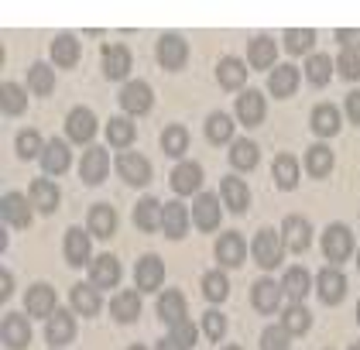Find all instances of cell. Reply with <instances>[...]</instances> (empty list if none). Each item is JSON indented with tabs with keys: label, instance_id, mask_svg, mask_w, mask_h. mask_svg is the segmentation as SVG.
Listing matches in <instances>:
<instances>
[{
	"label": "cell",
	"instance_id": "6da1fadb",
	"mask_svg": "<svg viewBox=\"0 0 360 350\" xmlns=\"http://www.w3.org/2000/svg\"><path fill=\"white\" fill-rule=\"evenodd\" d=\"M285 241H281V234H275L271 227H264V230H257V237L250 244V254H254V261H257V268H281V261H285Z\"/></svg>",
	"mask_w": 360,
	"mask_h": 350
},
{
	"label": "cell",
	"instance_id": "7a4b0ae2",
	"mask_svg": "<svg viewBox=\"0 0 360 350\" xmlns=\"http://www.w3.org/2000/svg\"><path fill=\"white\" fill-rule=\"evenodd\" d=\"M323 254H326V261L330 265H343L350 254H354V234H350V227L347 223H330L326 230H323Z\"/></svg>",
	"mask_w": 360,
	"mask_h": 350
},
{
	"label": "cell",
	"instance_id": "3957f363",
	"mask_svg": "<svg viewBox=\"0 0 360 350\" xmlns=\"http://www.w3.org/2000/svg\"><path fill=\"white\" fill-rule=\"evenodd\" d=\"M120 110L131 113V117H148L155 110V89L144 80L124 82V89H120Z\"/></svg>",
	"mask_w": 360,
	"mask_h": 350
},
{
	"label": "cell",
	"instance_id": "277c9868",
	"mask_svg": "<svg viewBox=\"0 0 360 350\" xmlns=\"http://www.w3.org/2000/svg\"><path fill=\"white\" fill-rule=\"evenodd\" d=\"M117 175H120L127 186L144 189L151 182L155 168L148 162V155H141V151H120V158H117Z\"/></svg>",
	"mask_w": 360,
	"mask_h": 350
},
{
	"label": "cell",
	"instance_id": "5b68a950",
	"mask_svg": "<svg viewBox=\"0 0 360 350\" xmlns=\"http://www.w3.org/2000/svg\"><path fill=\"white\" fill-rule=\"evenodd\" d=\"M62 254H65L69 268H86L89 254H93V234L83 227H69L65 237H62Z\"/></svg>",
	"mask_w": 360,
	"mask_h": 350
},
{
	"label": "cell",
	"instance_id": "8992f818",
	"mask_svg": "<svg viewBox=\"0 0 360 350\" xmlns=\"http://www.w3.org/2000/svg\"><path fill=\"white\" fill-rule=\"evenodd\" d=\"M155 55H158V65H162V69L175 73V69H182V65H186V58H189V45H186V38H182V35L165 31V35L158 38V45H155Z\"/></svg>",
	"mask_w": 360,
	"mask_h": 350
},
{
	"label": "cell",
	"instance_id": "52a82bcc",
	"mask_svg": "<svg viewBox=\"0 0 360 350\" xmlns=\"http://www.w3.org/2000/svg\"><path fill=\"white\" fill-rule=\"evenodd\" d=\"M0 340L7 350H28L31 344V323L25 313H4L0 320Z\"/></svg>",
	"mask_w": 360,
	"mask_h": 350
},
{
	"label": "cell",
	"instance_id": "ba28073f",
	"mask_svg": "<svg viewBox=\"0 0 360 350\" xmlns=\"http://www.w3.org/2000/svg\"><path fill=\"white\" fill-rule=\"evenodd\" d=\"M223 203H220V196H213V192H199L193 199V223L202 230V234H213L217 227H220V220H223Z\"/></svg>",
	"mask_w": 360,
	"mask_h": 350
},
{
	"label": "cell",
	"instance_id": "9c48e42d",
	"mask_svg": "<svg viewBox=\"0 0 360 350\" xmlns=\"http://www.w3.org/2000/svg\"><path fill=\"white\" fill-rule=\"evenodd\" d=\"M281 282H275V278H257L254 285H250V306L261 313V316H271V313H278L281 309Z\"/></svg>",
	"mask_w": 360,
	"mask_h": 350
},
{
	"label": "cell",
	"instance_id": "30bf717a",
	"mask_svg": "<svg viewBox=\"0 0 360 350\" xmlns=\"http://www.w3.org/2000/svg\"><path fill=\"white\" fill-rule=\"evenodd\" d=\"M107 172H110V155H107V148H100V144L86 148L83 158H79V175H83L86 186H100V182L107 179Z\"/></svg>",
	"mask_w": 360,
	"mask_h": 350
},
{
	"label": "cell",
	"instance_id": "8fae6325",
	"mask_svg": "<svg viewBox=\"0 0 360 350\" xmlns=\"http://www.w3.org/2000/svg\"><path fill=\"white\" fill-rule=\"evenodd\" d=\"M168 186L175 196H199L202 186V165L199 162H179L168 175Z\"/></svg>",
	"mask_w": 360,
	"mask_h": 350
},
{
	"label": "cell",
	"instance_id": "7c38bea8",
	"mask_svg": "<svg viewBox=\"0 0 360 350\" xmlns=\"http://www.w3.org/2000/svg\"><path fill=\"white\" fill-rule=\"evenodd\" d=\"M213 254H217L220 268H240V265L248 261V241H244L237 230L220 234V241H217V247H213Z\"/></svg>",
	"mask_w": 360,
	"mask_h": 350
},
{
	"label": "cell",
	"instance_id": "4fadbf2b",
	"mask_svg": "<svg viewBox=\"0 0 360 350\" xmlns=\"http://www.w3.org/2000/svg\"><path fill=\"white\" fill-rule=\"evenodd\" d=\"M134 282H138V292H158L162 282H165V261L158 254H144L134 265Z\"/></svg>",
	"mask_w": 360,
	"mask_h": 350
},
{
	"label": "cell",
	"instance_id": "5bb4252c",
	"mask_svg": "<svg viewBox=\"0 0 360 350\" xmlns=\"http://www.w3.org/2000/svg\"><path fill=\"white\" fill-rule=\"evenodd\" d=\"M316 292H319V299L326 302V306H340L343 299H347V275L336 268H319V275H316Z\"/></svg>",
	"mask_w": 360,
	"mask_h": 350
},
{
	"label": "cell",
	"instance_id": "9a60e30c",
	"mask_svg": "<svg viewBox=\"0 0 360 350\" xmlns=\"http://www.w3.org/2000/svg\"><path fill=\"white\" fill-rule=\"evenodd\" d=\"M131 65H134V58H131V49H124V45H103V52H100V69H103V76L107 80H127L131 76Z\"/></svg>",
	"mask_w": 360,
	"mask_h": 350
},
{
	"label": "cell",
	"instance_id": "2e32d148",
	"mask_svg": "<svg viewBox=\"0 0 360 350\" xmlns=\"http://www.w3.org/2000/svg\"><path fill=\"white\" fill-rule=\"evenodd\" d=\"M281 241H285L288 251H295V254L309 251V244H312V223L299 213L285 216V223H281Z\"/></svg>",
	"mask_w": 360,
	"mask_h": 350
},
{
	"label": "cell",
	"instance_id": "e0dca14e",
	"mask_svg": "<svg viewBox=\"0 0 360 350\" xmlns=\"http://www.w3.org/2000/svg\"><path fill=\"white\" fill-rule=\"evenodd\" d=\"M25 309H28V316H38V320H49L52 313L58 309V296L56 289L49 285V282H38V285H31L28 296H25Z\"/></svg>",
	"mask_w": 360,
	"mask_h": 350
},
{
	"label": "cell",
	"instance_id": "ac0fdd59",
	"mask_svg": "<svg viewBox=\"0 0 360 350\" xmlns=\"http://www.w3.org/2000/svg\"><path fill=\"white\" fill-rule=\"evenodd\" d=\"M93 135H96V113L89 107L69 110V117H65V137L76 141V144H89Z\"/></svg>",
	"mask_w": 360,
	"mask_h": 350
},
{
	"label": "cell",
	"instance_id": "d6986e66",
	"mask_svg": "<svg viewBox=\"0 0 360 350\" xmlns=\"http://www.w3.org/2000/svg\"><path fill=\"white\" fill-rule=\"evenodd\" d=\"M0 210H4V223H7V227H18V230H25L31 223V213H34L31 199L21 196V192H4Z\"/></svg>",
	"mask_w": 360,
	"mask_h": 350
},
{
	"label": "cell",
	"instance_id": "ffe728a7",
	"mask_svg": "<svg viewBox=\"0 0 360 350\" xmlns=\"http://www.w3.org/2000/svg\"><path fill=\"white\" fill-rule=\"evenodd\" d=\"M45 340H49L52 347L72 344V340H76V316H72L69 309H56V313L49 316V323H45Z\"/></svg>",
	"mask_w": 360,
	"mask_h": 350
},
{
	"label": "cell",
	"instance_id": "44dd1931",
	"mask_svg": "<svg viewBox=\"0 0 360 350\" xmlns=\"http://www.w3.org/2000/svg\"><path fill=\"white\" fill-rule=\"evenodd\" d=\"M237 120L244 124V127H257L261 120H264V113H268V104H264V93L261 89H244L240 96H237Z\"/></svg>",
	"mask_w": 360,
	"mask_h": 350
},
{
	"label": "cell",
	"instance_id": "7402d4cb",
	"mask_svg": "<svg viewBox=\"0 0 360 350\" xmlns=\"http://www.w3.org/2000/svg\"><path fill=\"white\" fill-rule=\"evenodd\" d=\"M28 199L31 206H34V213L49 216L58 210V203H62V192H58V186L52 182V179H34L28 186Z\"/></svg>",
	"mask_w": 360,
	"mask_h": 350
},
{
	"label": "cell",
	"instance_id": "603a6c76",
	"mask_svg": "<svg viewBox=\"0 0 360 350\" xmlns=\"http://www.w3.org/2000/svg\"><path fill=\"white\" fill-rule=\"evenodd\" d=\"M220 203L230 213H248L250 210V186L237 175H226L220 182Z\"/></svg>",
	"mask_w": 360,
	"mask_h": 350
},
{
	"label": "cell",
	"instance_id": "cb8c5ba5",
	"mask_svg": "<svg viewBox=\"0 0 360 350\" xmlns=\"http://www.w3.org/2000/svg\"><path fill=\"white\" fill-rule=\"evenodd\" d=\"M86 230L96 237V241H110L117 234V210L110 203H96L89 213H86Z\"/></svg>",
	"mask_w": 360,
	"mask_h": 350
},
{
	"label": "cell",
	"instance_id": "d4e9b609",
	"mask_svg": "<svg viewBox=\"0 0 360 350\" xmlns=\"http://www.w3.org/2000/svg\"><path fill=\"white\" fill-rule=\"evenodd\" d=\"M69 302H72V313L79 316H96L103 309V299H100V289L93 282H76L69 289Z\"/></svg>",
	"mask_w": 360,
	"mask_h": 350
},
{
	"label": "cell",
	"instance_id": "484cf974",
	"mask_svg": "<svg viewBox=\"0 0 360 350\" xmlns=\"http://www.w3.org/2000/svg\"><path fill=\"white\" fill-rule=\"evenodd\" d=\"M120 261L113 258V254H100V258H93V268H89V282L96 285V289H117L120 285Z\"/></svg>",
	"mask_w": 360,
	"mask_h": 350
},
{
	"label": "cell",
	"instance_id": "4316f807",
	"mask_svg": "<svg viewBox=\"0 0 360 350\" xmlns=\"http://www.w3.org/2000/svg\"><path fill=\"white\" fill-rule=\"evenodd\" d=\"M309 127H312L316 137H336L340 127H343V117H340V110L333 107V104H319V107H312Z\"/></svg>",
	"mask_w": 360,
	"mask_h": 350
},
{
	"label": "cell",
	"instance_id": "83f0119b",
	"mask_svg": "<svg viewBox=\"0 0 360 350\" xmlns=\"http://www.w3.org/2000/svg\"><path fill=\"white\" fill-rule=\"evenodd\" d=\"M189 313V302H186V296L179 292V289H165L162 296H158V320L168 326L182 323V320H189L186 316Z\"/></svg>",
	"mask_w": 360,
	"mask_h": 350
},
{
	"label": "cell",
	"instance_id": "f1b7e54d",
	"mask_svg": "<svg viewBox=\"0 0 360 350\" xmlns=\"http://www.w3.org/2000/svg\"><path fill=\"white\" fill-rule=\"evenodd\" d=\"M189 216L193 210H186L182 203H165V216H162V230H165L168 241H182L186 234H189Z\"/></svg>",
	"mask_w": 360,
	"mask_h": 350
},
{
	"label": "cell",
	"instance_id": "f546056e",
	"mask_svg": "<svg viewBox=\"0 0 360 350\" xmlns=\"http://www.w3.org/2000/svg\"><path fill=\"white\" fill-rule=\"evenodd\" d=\"M275 58H278L275 38L257 35V38H250L248 42V65L250 69H275Z\"/></svg>",
	"mask_w": 360,
	"mask_h": 350
},
{
	"label": "cell",
	"instance_id": "4dcf8cb0",
	"mask_svg": "<svg viewBox=\"0 0 360 350\" xmlns=\"http://www.w3.org/2000/svg\"><path fill=\"white\" fill-rule=\"evenodd\" d=\"M110 316L117 320V323H138L141 316V292H134V289H120V296L110 299Z\"/></svg>",
	"mask_w": 360,
	"mask_h": 350
},
{
	"label": "cell",
	"instance_id": "1f68e13d",
	"mask_svg": "<svg viewBox=\"0 0 360 350\" xmlns=\"http://www.w3.org/2000/svg\"><path fill=\"white\" fill-rule=\"evenodd\" d=\"M162 216H165V206H162L155 196H141L138 206H134V223H138V230L155 234V230L162 227Z\"/></svg>",
	"mask_w": 360,
	"mask_h": 350
},
{
	"label": "cell",
	"instance_id": "d6a6232c",
	"mask_svg": "<svg viewBox=\"0 0 360 350\" xmlns=\"http://www.w3.org/2000/svg\"><path fill=\"white\" fill-rule=\"evenodd\" d=\"M69 165H72L69 144H65L62 137L49 141V144H45V155H41V168H45V175H65V172H69Z\"/></svg>",
	"mask_w": 360,
	"mask_h": 350
},
{
	"label": "cell",
	"instance_id": "836d02e7",
	"mask_svg": "<svg viewBox=\"0 0 360 350\" xmlns=\"http://www.w3.org/2000/svg\"><path fill=\"white\" fill-rule=\"evenodd\" d=\"M281 292H285V299H292V302H302V299L312 292V275H309L302 265H292V268H285V278H281Z\"/></svg>",
	"mask_w": 360,
	"mask_h": 350
},
{
	"label": "cell",
	"instance_id": "e575fe53",
	"mask_svg": "<svg viewBox=\"0 0 360 350\" xmlns=\"http://www.w3.org/2000/svg\"><path fill=\"white\" fill-rule=\"evenodd\" d=\"M217 80H220L223 89H240L244 93V82H248V62H240V58H233V55H226L217 62Z\"/></svg>",
	"mask_w": 360,
	"mask_h": 350
},
{
	"label": "cell",
	"instance_id": "d590c367",
	"mask_svg": "<svg viewBox=\"0 0 360 350\" xmlns=\"http://www.w3.org/2000/svg\"><path fill=\"white\" fill-rule=\"evenodd\" d=\"M299 69L295 65H275L271 69V76H268V89H271V96L278 100H285V96H292L295 89H299Z\"/></svg>",
	"mask_w": 360,
	"mask_h": 350
},
{
	"label": "cell",
	"instance_id": "8d00e7d4",
	"mask_svg": "<svg viewBox=\"0 0 360 350\" xmlns=\"http://www.w3.org/2000/svg\"><path fill=\"white\" fill-rule=\"evenodd\" d=\"M333 73H336V58H330V55L323 52H312L309 58H305V80L312 82V86H330Z\"/></svg>",
	"mask_w": 360,
	"mask_h": 350
},
{
	"label": "cell",
	"instance_id": "74e56055",
	"mask_svg": "<svg viewBox=\"0 0 360 350\" xmlns=\"http://www.w3.org/2000/svg\"><path fill=\"white\" fill-rule=\"evenodd\" d=\"M52 62H56L58 69H72L76 62H79V38L76 35H56L52 38Z\"/></svg>",
	"mask_w": 360,
	"mask_h": 350
},
{
	"label": "cell",
	"instance_id": "f35d334b",
	"mask_svg": "<svg viewBox=\"0 0 360 350\" xmlns=\"http://www.w3.org/2000/svg\"><path fill=\"white\" fill-rule=\"evenodd\" d=\"M333 162H336V155H333L330 144H312V148L305 151V172H309L312 179H326L333 172Z\"/></svg>",
	"mask_w": 360,
	"mask_h": 350
},
{
	"label": "cell",
	"instance_id": "ab89813d",
	"mask_svg": "<svg viewBox=\"0 0 360 350\" xmlns=\"http://www.w3.org/2000/svg\"><path fill=\"white\" fill-rule=\"evenodd\" d=\"M45 144H49V141H41L38 127H25V131H18V137H14V151H18L21 162L41 158V155H45Z\"/></svg>",
	"mask_w": 360,
	"mask_h": 350
},
{
	"label": "cell",
	"instance_id": "60d3db41",
	"mask_svg": "<svg viewBox=\"0 0 360 350\" xmlns=\"http://www.w3.org/2000/svg\"><path fill=\"white\" fill-rule=\"evenodd\" d=\"M206 141L210 144H233L230 137H233V117L230 113H223V110H217V113H210L206 117Z\"/></svg>",
	"mask_w": 360,
	"mask_h": 350
},
{
	"label": "cell",
	"instance_id": "b9f144b4",
	"mask_svg": "<svg viewBox=\"0 0 360 350\" xmlns=\"http://www.w3.org/2000/svg\"><path fill=\"white\" fill-rule=\"evenodd\" d=\"M257 158H261V151H257V144H254L250 137H237V141L230 144V165H233V168L250 172V168H257Z\"/></svg>",
	"mask_w": 360,
	"mask_h": 350
},
{
	"label": "cell",
	"instance_id": "7bdbcfd3",
	"mask_svg": "<svg viewBox=\"0 0 360 350\" xmlns=\"http://www.w3.org/2000/svg\"><path fill=\"white\" fill-rule=\"evenodd\" d=\"M0 110L7 113V117H21L25 110H28V93L18 86V82H4L0 86Z\"/></svg>",
	"mask_w": 360,
	"mask_h": 350
},
{
	"label": "cell",
	"instance_id": "ee69618b",
	"mask_svg": "<svg viewBox=\"0 0 360 350\" xmlns=\"http://www.w3.org/2000/svg\"><path fill=\"white\" fill-rule=\"evenodd\" d=\"M199 289H202V299H210V302H223V299H230V278L223 275V268H213V271H206V275H202Z\"/></svg>",
	"mask_w": 360,
	"mask_h": 350
},
{
	"label": "cell",
	"instance_id": "f6af8a7d",
	"mask_svg": "<svg viewBox=\"0 0 360 350\" xmlns=\"http://www.w3.org/2000/svg\"><path fill=\"white\" fill-rule=\"evenodd\" d=\"M162 151H165L168 158H182L189 151V131L182 124H168L165 131H162Z\"/></svg>",
	"mask_w": 360,
	"mask_h": 350
},
{
	"label": "cell",
	"instance_id": "bcb514c9",
	"mask_svg": "<svg viewBox=\"0 0 360 350\" xmlns=\"http://www.w3.org/2000/svg\"><path fill=\"white\" fill-rule=\"evenodd\" d=\"M138 137V127L131 124V117H110L107 120V141L113 148H131Z\"/></svg>",
	"mask_w": 360,
	"mask_h": 350
},
{
	"label": "cell",
	"instance_id": "7dc6e473",
	"mask_svg": "<svg viewBox=\"0 0 360 350\" xmlns=\"http://www.w3.org/2000/svg\"><path fill=\"white\" fill-rule=\"evenodd\" d=\"M271 175H275L278 189L292 192V189L299 186V162H295L292 155H278L275 165H271Z\"/></svg>",
	"mask_w": 360,
	"mask_h": 350
},
{
	"label": "cell",
	"instance_id": "c3c4849f",
	"mask_svg": "<svg viewBox=\"0 0 360 350\" xmlns=\"http://www.w3.org/2000/svg\"><path fill=\"white\" fill-rule=\"evenodd\" d=\"M281 326H285L292 337H305L309 326H312V313L305 309L302 302H292V306L285 309V316H281Z\"/></svg>",
	"mask_w": 360,
	"mask_h": 350
},
{
	"label": "cell",
	"instance_id": "681fc988",
	"mask_svg": "<svg viewBox=\"0 0 360 350\" xmlns=\"http://www.w3.org/2000/svg\"><path fill=\"white\" fill-rule=\"evenodd\" d=\"M28 89L34 96H49L52 89H56V76H52V65H45V62H34L28 69Z\"/></svg>",
	"mask_w": 360,
	"mask_h": 350
},
{
	"label": "cell",
	"instance_id": "f907efd6",
	"mask_svg": "<svg viewBox=\"0 0 360 350\" xmlns=\"http://www.w3.org/2000/svg\"><path fill=\"white\" fill-rule=\"evenodd\" d=\"M312 49H316V31H309V27L285 31V52L288 55H312Z\"/></svg>",
	"mask_w": 360,
	"mask_h": 350
},
{
	"label": "cell",
	"instance_id": "816d5d0a",
	"mask_svg": "<svg viewBox=\"0 0 360 350\" xmlns=\"http://www.w3.org/2000/svg\"><path fill=\"white\" fill-rule=\"evenodd\" d=\"M261 350H292V333L281 323H268L261 330Z\"/></svg>",
	"mask_w": 360,
	"mask_h": 350
},
{
	"label": "cell",
	"instance_id": "f5cc1de1",
	"mask_svg": "<svg viewBox=\"0 0 360 350\" xmlns=\"http://www.w3.org/2000/svg\"><path fill=\"white\" fill-rule=\"evenodd\" d=\"M336 73H340V80L357 82L360 80V49H343V52L336 55Z\"/></svg>",
	"mask_w": 360,
	"mask_h": 350
},
{
	"label": "cell",
	"instance_id": "db71d44e",
	"mask_svg": "<svg viewBox=\"0 0 360 350\" xmlns=\"http://www.w3.org/2000/svg\"><path fill=\"white\" fill-rule=\"evenodd\" d=\"M202 333H206L210 340H223V337H226V316H223L220 309H210V313L202 316Z\"/></svg>",
	"mask_w": 360,
	"mask_h": 350
},
{
	"label": "cell",
	"instance_id": "11a10c76",
	"mask_svg": "<svg viewBox=\"0 0 360 350\" xmlns=\"http://www.w3.org/2000/svg\"><path fill=\"white\" fill-rule=\"evenodd\" d=\"M168 337H175V340H179L186 350H193L195 340H199V326H195L193 320H182V323L172 326V333H168Z\"/></svg>",
	"mask_w": 360,
	"mask_h": 350
},
{
	"label": "cell",
	"instance_id": "9f6ffc18",
	"mask_svg": "<svg viewBox=\"0 0 360 350\" xmlns=\"http://www.w3.org/2000/svg\"><path fill=\"white\" fill-rule=\"evenodd\" d=\"M343 110H347V120H350V124H360V89H350V93H347Z\"/></svg>",
	"mask_w": 360,
	"mask_h": 350
},
{
	"label": "cell",
	"instance_id": "6f0895ef",
	"mask_svg": "<svg viewBox=\"0 0 360 350\" xmlns=\"http://www.w3.org/2000/svg\"><path fill=\"white\" fill-rule=\"evenodd\" d=\"M336 42H340L343 49H357V45H360V31H350V27H343V31H336Z\"/></svg>",
	"mask_w": 360,
	"mask_h": 350
},
{
	"label": "cell",
	"instance_id": "680465c9",
	"mask_svg": "<svg viewBox=\"0 0 360 350\" xmlns=\"http://www.w3.org/2000/svg\"><path fill=\"white\" fill-rule=\"evenodd\" d=\"M11 296H14V275H11V268H0V299Z\"/></svg>",
	"mask_w": 360,
	"mask_h": 350
},
{
	"label": "cell",
	"instance_id": "91938a15",
	"mask_svg": "<svg viewBox=\"0 0 360 350\" xmlns=\"http://www.w3.org/2000/svg\"><path fill=\"white\" fill-rule=\"evenodd\" d=\"M155 350H186V347H182V344H179L175 337H162V340L155 344Z\"/></svg>",
	"mask_w": 360,
	"mask_h": 350
},
{
	"label": "cell",
	"instance_id": "94428289",
	"mask_svg": "<svg viewBox=\"0 0 360 350\" xmlns=\"http://www.w3.org/2000/svg\"><path fill=\"white\" fill-rule=\"evenodd\" d=\"M127 350H148V347H144V344H131V347H127Z\"/></svg>",
	"mask_w": 360,
	"mask_h": 350
},
{
	"label": "cell",
	"instance_id": "6125c7cd",
	"mask_svg": "<svg viewBox=\"0 0 360 350\" xmlns=\"http://www.w3.org/2000/svg\"><path fill=\"white\" fill-rule=\"evenodd\" d=\"M350 350H360V344H350Z\"/></svg>",
	"mask_w": 360,
	"mask_h": 350
},
{
	"label": "cell",
	"instance_id": "be15d7a7",
	"mask_svg": "<svg viewBox=\"0 0 360 350\" xmlns=\"http://www.w3.org/2000/svg\"><path fill=\"white\" fill-rule=\"evenodd\" d=\"M223 350H240V347H233V344H230V347H223Z\"/></svg>",
	"mask_w": 360,
	"mask_h": 350
},
{
	"label": "cell",
	"instance_id": "e7e4bbea",
	"mask_svg": "<svg viewBox=\"0 0 360 350\" xmlns=\"http://www.w3.org/2000/svg\"><path fill=\"white\" fill-rule=\"evenodd\" d=\"M357 323H360V302H357Z\"/></svg>",
	"mask_w": 360,
	"mask_h": 350
},
{
	"label": "cell",
	"instance_id": "03108f58",
	"mask_svg": "<svg viewBox=\"0 0 360 350\" xmlns=\"http://www.w3.org/2000/svg\"><path fill=\"white\" fill-rule=\"evenodd\" d=\"M357 268H360V251H357Z\"/></svg>",
	"mask_w": 360,
	"mask_h": 350
}]
</instances>
